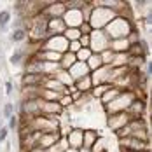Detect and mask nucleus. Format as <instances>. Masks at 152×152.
Segmentation results:
<instances>
[{
    "mask_svg": "<svg viewBox=\"0 0 152 152\" xmlns=\"http://www.w3.org/2000/svg\"><path fill=\"white\" fill-rule=\"evenodd\" d=\"M133 26H135V21L121 18V16H115L105 28H103V31H105V35L108 37V40H115V39H126L128 33L133 30Z\"/></svg>",
    "mask_w": 152,
    "mask_h": 152,
    "instance_id": "obj_1",
    "label": "nucleus"
},
{
    "mask_svg": "<svg viewBox=\"0 0 152 152\" xmlns=\"http://www.w3.org/2000/svg\"><path fill=\"white\" fill-rule=\"evenodd\" d=\"M115 11L108 9V7H100V5H93V11L89 14L88 23L91 25L93 30H103L107 25L115 18Z\"/></svg>",
    "mask_w": 152,
    "mask_h": 152,
    "instance_id": "obj_2",
    "label": "nucleus"
},
{
    "mask_svg": "<svg viewBox=\"0 0 152 152\" xmlns=\"http://www.w3.org/2000/svg\"><path fill=\"white\" fill-rule=\"evenodd\" d=\"M137 96L138 94L135 91H121V94H119L114 102H110L108 105H105L107 115H110V114H119V112H126V108L129 107V103H131Z\"/></svg>",
    "mask_w": 152,
    "mask_h": 152,
    "instance_id": "obj_3",
    "label": "nucleus"
},
{
    "mask_svg": "<svg viewBox=\"0 0 152 152\" xmlns=\"http://www.w3.org/2000/svg\"><path fill=\"white\" fill-rule=\"evenodd\" d=\"M40 49L63 54V53H66V49H68V40H66L63 35H51V37H47L46 40L40 44Z\"/></svg>",
    "mask_w": 152,
    "mask_h": 152,
    "instance_id": "obj_4",
    "label": "nucleus"
},
{
    "mask_svg": "<svg viewBox=\"0 0 152 152\" xmlns=\"http://www.w3.org/2000/svg\"><path fill=\"white\" fill-rule=\"evenodd\" d=\"M108 42L110 40L103 30H93L89 33V51L91 53H96V54L103 53L105 49H108Z\"/></svg>",
    "mask_w": 152,
    "mask_h": 152,
    "instance_id": "obj_5",
    "label": "nucleus"
},
{
    "mask_svg": "<svg viewBox=\"0 0 152 152\" xmlns=\"http://www.w3.org/2000/svg\"><path fill=\"white\" fill-rule=\"evenodd\" d=\"M119 145H121V151L124 152H151V143L149 142H143V140H138V138L133 137L121 138Z\"/></svg>",
    "mask_w": 152,
    "mask_h": 152,
    "instance_id": "obj_6",
    "label": "nucleus"
},
{
    "mask_svg": "<svg viewBox=\"0 0 152 152\" xmlns=\"http://www.w3.org/2000/svg\"><path fill=\"white\" fill-rule=\"evenodd\" d=\"M145 112H147V102L145 98H140V96H137L126 108V114L129 115V119H145Z\"/></svg>",
    "mask_w": 152,
    "mask_h": 152,
    "instance_id": "obj_7",
    "label": "nucleus"
},
{
    "mask_svg": "<svg viewBox=\"0 0 152 152\" xmlns=\"http://www.w3.org/2000/svg\"><path fill=\"white\" fill-rule=\"evenodd\" d=\"M65 11H66V7H65V2L54 0V2H47L46 7L42 9V14L46 16L47 19H54V18H63Z\"/></svg>",
    "mask_w": 152,
    "mask_h": 152,
    "instance_id": "obj_8",
    "label": "nucleus"
},
{
    "mask_svg": "<svg viewBox=\"0 0 152 152\" xmlns=\"http://www.w3.org/2000/svg\"><path fill=\"white\" fill-rule=\"evenodd\" d=\"M131 121L129 119V115L126 114V112H119V114H110V115H107V126H108V129H112L114 133H117L121 128H124L128 122Z\"/></svg>",
    "mask_w": 152,
    "mask_h": 152,
    "instance_id": "obj_9",
    "label": "nucleus"
},
{
    "mask_svg": "<svg viewBox=\"0 0 152 152\" xmlns=\"http://www.w3.org/2000/svg\"><path fill=\"white\" fill-rule=\"evenodd\" d=\"M61 19H63V23H65L66 28H79L84 23L80 11H77V9H66Z\"/></svg>",
    "mask_w": 152,
    "mask_h": 152,
    "instance_id": "obj_10",
    "label": "nucleus"
},
{
    "mask_svg": "<svg viewBox=\"0 0 152 152\" xmlns=\"http://www.w3.org/2000/svg\"><path fill=\"white\" fill-rule=\"evenodd\" d=\"M110 70H112L110 66L103 65L102 68H98V70L91 72L89 77H91L93 86H98V84H110Z\"/></svg>",
    "mask_w": 152,
    "mask_h": 152,
    "instance_id": "obj_11",
    "label": "nucleus"
},
{
    "mask_svg": "<svg viewBox=\"0 0 152 152\" xmlns=\"http://www.w3.org/2000/svg\"><path fill=\"white\" fill-rule=\"evenodd\" d=\"M46 75L42 74H23L21 77V88H42Z\"/></svg>",
    "mask_w": 152,
    "mask_h": 152,
    "instance_id": "obj_12",
    "label": "nucleus"
},
{
    "mask_svg": "<svg viewBox=\"0 0 152 152\" xmlns=\"http://www.w3.org/2000/svg\"><path fill=\"white\" fill-rule=\"evenodd\" d=\"M65 138H66L68 149H82V129L80 128H72Z\"/></svg>",
    "mask_w": 152,
    "mask_h": 152,
    "instance_id": "obj_13",
    "label": "nucleus"
},
{
    "mask_svg": "<svg viewBox=\"0 0 152 152\" xmlns=\"http://www.w3.org/2000/svg\"><path fill=\"white\" fill-rule=\"evenodd\" d=\"M65 30H66V26H65L61 18L47 19V37H51V35H63Z\"/></svg>",
    "mask_w": 152,
    "mask_h": 152,
    "instance_id": "obj_14",
    "label": "nucleus"
},
{
    "mask_svg": "<svg viewBox=\"0 0 152 152\" xmlns=\"http://www.w3.org/2000/svg\"><path fill=\"white\" fill-rule=\"evenodd\" d=\"M98 131L96 129H93V128H86V129H82V149H89L91 151L93 145L96 143V140H98Z\"/></svg>",
    "mask_w": 152,
    "mask_h": 152,
    "instance_id": "obj_15",
    "label": "nucleus"
},
{
    "mask_svg": "<svg viewBox=\"0 0 152 152\" xmlns=\"http://www.w3.org/2000/svg\"><path fill=\"white\" fill-rule=\"evenodd\" d=\"M61 138L60 131H54V133H46V135H40V138H39V145L37 147H40V149H44V151H47L49 147H53L58 140Z\"/></svg>",
    "mask_w": 152,
    "mask_h": 152,
    "instance_id": "obj_16",
    "label": "nucleus"
},
{
    "mask_svg": "<svg viewBox=\"0 0 152 152\" xmlns=\"http://www.w3.org/2000/svg\"><path fill=\"white\" fill-rule=\"evenodd\" d=\"M68 75L72 77V80L75 82L79 79H82V77L89 75V68H88V65L86 63H80V61H77L75 65L68 70Z\"/></svg>",
    "mask_w": 152,
    "mask_h": 152,
    "instance_id": "obj_17",
    "label": "nucleus"
},
{
    "mask_svg": "<svg viewBox=\"0 0 152 152\" xmlns=\"http://www.w3.org/2000/svg\"><path fill=\"white\" fill-rule=\"evenodd\" d=\"M108 49L112 51V53H128V49H129V42H128V39H115V40H110L108 42Z\"/></svg>",
    "mask_w": 152,
    "mask_h": 152,
    "instance_id": "obj_18",
    "label": "nucleus"
},
{
    "mask_svg": "<svg viewBox=\"0 0 152 152\" xmlns=\"http://www.w3.org/2000/svg\"><path fill=\"white\" fill-rule=\"evenodd\" d=\"M74 88H75L79 93H82V94H88V93H91L93 89V82H91V77L86 75L82 77V79H79L74 82Z\"/></svg>",
    "mask_w": 152,
    "mask_h": 152,
    "instance_id": "obj_19",
    "label": "nucleus"
},
{
    "mask_svg": "<svg viewBox=\"0 0 152 152\" xmlns=\"http://www.w3.org/2000/svg\"><path fill=\"white\" fill-rule=\"evenodd\" d=\"M75 63H77L75 54H72V53H68V51H66V53H63V54H61V58H60V61H58L60 68H61V70H66V72H68Z\"/></svg>",
    "mask_w": 152,
    "mask_h": 152,
    "instance_id": "obj_20",
    "label": "nucleus"
},
{
    "mask_svg": "<svg viewBox=\"0 0 152 152\" xmlns=\"http://www.w3.org/2000/svg\"><path fill=\"white\" fill-rule=\"evenodd\" d=\"M121 94V89H117V88H114V86H110L108 89H107L105 93H103V96L100 98V102H102V105L105 107V105H108L110 102H114L117 96Z\"/></svg>",
    "mask_w": 152,
    "mask_h": 152,
    "instance_id": "obj_21",
    "label": "nucleus"
},
{
    "mask_svg": "<svg viewBox=\"0 0 152 152\" xmlns=\"http://www.w3.org/2000/svg\"><path fill=\"white\" fill-rule=\"evenodd\" d=\"M26 60V56H25V51H23V47H16L14 53L9 56V63L12 65V66H18V65H21V63H25Z\"/></svg>",
    "mask_w": 152,
    "mask_h": 152,
    "instance_id": "obj_22",
    "label": "nucleus"
},
{
    "mask_svg": "<svg viewBox=\"0 0 152 152\" xmlns=\"http://www.w3.org/2000/svg\"><path fill=\"white\" fill-rule=\"evenodd\" d=\"M86 65H88V68H89V74L94 72V70H98V68H102V66H103L102 56H100V54H96V53H91V56L88 58Z\"/></svg>",
    "mask_w": 152,
    "mask_h": 152,
    "instance_id": "obj_23",
    "label": "nucleus"
},
{
    "mask_svg": "<svg viewBox=\"0 0 152 152\" xmlns=\"http://www.w3.org/2000/svg\"><path fill=\"white\" fill-rule=\"evenodd\" d=\"M128 60H129V56H128V53H114V60L110 63V66L112 68H121V66H128Z\"/></svg>",
    "mask_w": 152,
    "mask_h": 152,
    "instance_id": "obj_24",
    "label": "nucleus"
},
{
    "mask_svg": "<svg viewBox=\"0 0 152 152\" xmlns=\"http://www.w3.org/2000/svg\"><path fill=\"white\" fill-rule=\"evenodd\" d=\"M25 40H28V31L25 30H12L11 31V42L14 44H23Z\"/></svg>",
    "mask_w": 152,
    "mask_h": 152,
    "instance_id": "obj_25",
    "label": "nucleus"
},
{
    "mask_svg": "<svg viewBox=\"0 0 152 152\" xmlns=\"http://www.w3.org/2000/svg\"><path fill=\"white\" fill-rule=\"evenodd\" d=\"M12 21V14H11V11H7V9H4V11H0V30L5 31L7 30V25Z\"/></svg>",
    "mask_w": 152,
    "mask_h": 152,
    "instance_id": "obj_26",
    "label": "nucleus"
},
{
    "mask_svg": "<svg viewBox=\"0 0 152 152\" xmlns=\"http://www.w3.org/2000/svg\"><path fill=\"white\" fill-rule=\"evenodd\" d=\"M63 37H65L68 42H74V40H79L80 31H79V28H66L65 33H63Z\"/></svg>",
    "mask_w": 152,
    "mask_h": 152,
    "instance_id": "obj_27",
    "label": "nucleus"
},
{
    "mask_svg": "<svg viewBox=\"0 0 152 152\" xmlns=\"http://www.w3.org/2000/svg\"><path fill=\"white\" fill-rule=\"evenodd\" d=\"M2 115H4V119H11V115H14V105H12V102H5L4 103V108H2Z\"/></svg>",
    "mask_w": 152,
    "mask_h": 152,
    "instance_id": "obj_28",
    "label": "nucleus"
},
{
    "mask_svg": "<svg viewBox=\"0 0 152 152\" xmlns=\"http://www.w3.org/2000/svg\"><path fill=\"white\" fill-rule=\"evenodd\" d=\"M89 56H91V51H89V49H86V47H80V49L75 53L77 61H80V63H86Z\"/></svg>",
    "mask_w": 152,
    "mask_h": 152,
    "instance_id": "obj_29",
    "label": "nucleus"
},
{
    "mask_svg": "<svg viewBox=\"0 0 152 152\" xmlns=\"http://www.w3.org/2000/svg\"><path fill=\"white\" fill-rule=\"evenodd\" d=\"M100 56H102V61H103V65L110 66V63H112V60H114V53H112L110 49H105L103 53H100Z\"/></svg>",
    "mask_w": 152,
    "mask_h": 152,
    "instance_id": "obj_30",
    "label": "nucleus"
},
{
    "mask_svg": "<svg viewBox=\"0 0 152 152\" xmlns=\"http://www.w3.org/2000/svg\"><path fill=\"white\" fill-rule=\"evenodd\" d=\"M9 129H12V131H16L18 128H19V117L18 115H11V119H9V126H7Z\"/></svg>",
    "mask_w": 152,
    "mask_h": 152,
    "instance_id": "obj_31",
    "label": "nucleus"
},
{
    "mask_svg": "<svg viewBox=\"0 0 152 152\" xmlns=\"http://www.w3.org/2000/svg\"><path fill=\"white\" fill-rule=\"evenodd\" d=\"M79 31H80V35H89V33L93 31V28H91V25H89V23H86V21H84V23L79 26Z\"/></svg>",
    "mask_w": 152,
    "mask_h": 152,
    "instance_id": "obj_32",
    "label": "nucleus"
},
{
    "mask_svg": "<svg viewBox=\"0 0 152 152\" xmlns=\"http://www.w3.org/2000/svg\"><path fill=\"white\" fill-rule=\"evenodd\" d=\"M4 88H5V94H7V96H11V94L14 93V84H12V80H9V79L4 82Z\"/></svg>",
    "mask_w": 152,
    "mask_h": 152,
    "instance_id": "obj_33",
    "label": "nucleus"
},
{
    "mask_svg": "<svg viewBox=\"0 0 152 152\" xmlns=\"http://www.w3.org/2000/svg\"><path fill=\"white\" fill-rule=\"evenodd\" d=\"M80 49V44H79V40H74V42H68V53H72V54H75L77 51Z\"/></svg>",
    "mask_w": 152,
    "mask_h": 152,
    "instance_id": "obj_34",
    "label": "nucleus"
},
{
    "mask_svg": "<svg viewBox=\"0 0 152 152\" xmlns=\"http://www.w3.org/2000/svg\"><path fill=\"white\" fill-rule=\"evenodd\" d=\"M79 44H80V47L89 49V35H80L79 37Z\"/></svg>",
    "mask_w": 152,
    "mask_h": 152,
    "instance_id": "obj_35",
    "label": "nucleus"
},
{
    "mask_svg": "<svg viewBox=\"0 0 152 152\" xmlns=\"http://www.w3.org/2000/svg\"><path fill=\"white\" fill-rule=\"evenodd\" d=\"M7 135H9V128L7 126H0V143L7 140Z\"/></svg>",
    "mask_w": 152,
    "mask_h": 152,
    "instance_id": "obj_36",
    "label": "nucleus"
},
{
    "mask_svg": "<svg viewBox=\"0 0 152 152\" xmlns=\"http://www.w3.org/2000/svg\"><path fill=\"white\" fill-rule=\"evenodd\" d=\"M79 151H80V149H66L65 152H79Z\"/></svg>",
    "mask_w": 152,
    "mask_h": 152,
    "instance_id": "obj_37",
    "label": "nucleus"
},
{
    "mask_svg": "<svg viewBox=\"0 0 152 152\" xmlns=\"http://www.w3.org/2000/svg\"><path fill=\"white\" fill-rule=\"evenodd\" d=\"M0 63H2V53H0Z\"/></svg>",
    "mask_w": 152,
    "mask_h": 152,
    "instance_id": "obj_38",
    "label": "nucleus"
},
{
    "mask_svg": "<svg viewBox=\"0 0 152 152\" xmlns=\"http://www.w3.org/2000/svg\"><path fill=\"white\" fill-rule=\"evenodd\" d=\"M107 152H108V151H107Z\"/></svg>",
    "mask_w": 152,
    "mask_h": 152,
    "instance_id": "obj_39",
    "label": "nucleus"
}]
</instances>
